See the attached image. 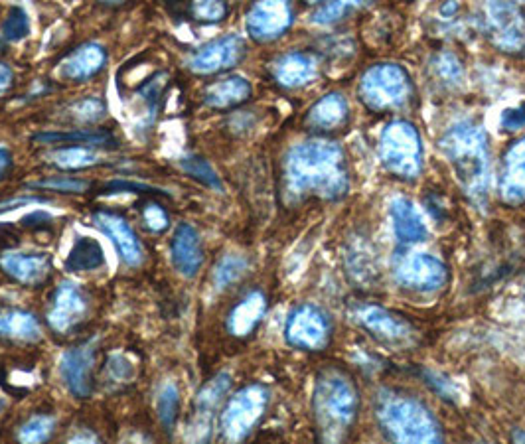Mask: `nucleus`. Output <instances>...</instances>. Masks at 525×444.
<instances>
[{"label": "nucleus", "mask_w": 525, "mask_h": 444, "mask_svg": "<svg viewBox=\"0 0 525 444\" xmlns=\"http://www.w3.org/2000/svg\"><path fill=\"white\" fill-rule=\"evenodd\" d=\"M180 168L196 182L204 184L206 188H212V190H222L224 184H222V178L220 174L216 172V168L202 156H186L180 160Z\"/></svg>", "instance_id": "nucleus-30"}, {"label": "nucleus", "mask_w": 525, "mask_h": 444, "mask_svg": "<svg viewBox=\"0 0 525 444\" xmlns=\"http://www.w3.org/2000/svg\"><path fill=\"white\" fill-rule=\"evenodd\" d=\"M0 269L20 285L38 287L48 279L52 271V259L46 253L6 251L0 255Z\"/></svg>", "instance_id": "nucleus-17"}, {"label": "nucleus", "mask_w": 525, "mask_h": 444, "mask_svg": "<svg viewBox=\"0 0 525 444\" xmlns=\"http://www.w3.org/2000/svg\"><path fill=\"white\" fill-rule=\"evenodd\" d=\"M170 259L174 269L186 279H194L200 273L204 265V247L194 225L180 223L176 227L170 243Z\"/></svg>", "instance_id": "nucleus-16"}, {"label": "nucleus", "mask_w": 525, "mask_h": 444, "mask_svg": "<svg viewBox=\"0 0 525 444\" xmlns=\"http://www.w3.org/2000/svg\"><path fill=\"white\" fill-rule=\"evenodd\" d=\"M354 320L381 342L403 344L413 338V328L401 316L377 304L358 306L354 310Z\"/></svg>", "instance_id": "nucleus-14"}, {"label": "nucleus", "mask_w": 525, "mask_h": 444, "mask_svg": "<svg viewBox=\"0 0 525 444\" xmlns=\"http://www.w3.org/2000/svg\"><path fill=\"white\" fill-rule=\"evenodd\" d=\"M293 6L289 2H257L247 12V32L257 42L281 38L293 24Z\"/></svg>", "instance_id": "nucleus-12"}, {"label": "nucleus", "mask_w": 525, "mask_h": 444, "mask_svg": "<svg viewBox=\"0 0 525 444\" xmlns=\"http://www.w3.org/2000/svg\"><path fill=\"white\" fill-rule=\"evenodd\" d=\"M271 70L279 85L287 89H297V87L310 83L316 77L318 64H316V58L308 52H291V54L281 56L273 64Z\"/></svg>", "instance_id": "nucleus-21"}, {"label": "nucleus", "mask_w": 525, "mask_h": 444, "mask_svg": "<svg viewBox=\"0 0 525 444\" xmlns=\"http://www.w3.org/2000/svg\"><path fill=\"white\" fill-rule=\"evenodd\" d=\"M332 336V322L328 314L316 304H300L291 314L285 326V338L289 346L318 352L326 348Z\"/></svg>", "instance_id": "nucleus-10"}, {"label": "nucleus", "mask_w": 525, "mask_h": 444, "mask_svg": "<svg viewBox=\"0 0 525 444\" xmlns=\"http://www.w3.org/2000/svg\"><path fill=\"white\" fill-rule=\"evenodd\" d=\"M93 364H95V342L93 340L66 350L60 360L62 379L66 387L70 389V393L79 399H85L91 393Z\"/></svg>", "instance_id": "nucleus-15"}, {"label": "nucleus", "mask_w": 525, "mask_h": 444, "mask_svg": "<svg viewBox=\"0 0 525 444\" xmlns=\"http://www.w3.org/2000/svg\"><path fill=\"white\" fill-rule=\"evenodd\" d=\"M32 188H42V190H52V192H64V194H79L89 188V184L81 178H70V176H54L42 182L32 184Z\"/></svg>", "instance_id": "nucleus-37"}, {"label": "nucleus", "mask_w": 525, "mask_h": 444, "mask_svg": "<svg viewBox=\"0 0 525 444\" xmlns=\"http://www.w3.org/2000/svg\"><path fill=\"white\" fill-rule=\"evenodd\" d=\"M360 4H352V2H328L324 6H320V10L314 14V22L318 24H330L334 20H340L344 14L352 12L354 8H358Z\"/></svg>", "instance_id": "nucleus-38"}, {"label": "nucleus", "mask_w": 525, "mask_h": 444, "mask_svg": "<svg viewBox=\"0 0 525 444\" xmlns=\"http://www.w3.org/2000/svg\"><path fill=\"white\" fill-rule=\"evenodd\" d=\"M229 387H231V375L229 373H218L198 391L190 421L186 425V441L188 444L212 443L218 409H220Z\"/></svg>", "instance_id": "nucleus-8"}, {"label": "nucleus", "mask_w": 525, "mask_h": 444, "mask_svg": "<svg viewBox=\"0 0 525 444\" xmlns=\"http://www.w3.org/2000/svg\"><path fill=\"white\" fill-rule=\"evenodd\" d=\"M30 30L32 26L26 8L12 6L2 24V38L8 42H22L24 38L30 36Z\"/></svg>", "instance_id": "nucleus-35"}, {"label": "nucleus", "mask_w": 525, "mask_h": 444, "mask_svg": "<svg viewBox=\"0 0 525 444\" xmlns=\"http://www.w3.org/2000/svg\"><path fill=\"white\" fill-rule=\"evenodd\" d=\"M358 93L362 103L374 113L395 111L411 101L413 81L399 64H375L362 75Z\"/></svg>", "instance_id": "nucleus-5"}, {"label": "nucleus", "mask_w": 525, "mask_h": 444, "mask_svg": "<svg viewBox=\"0 0 525 444\" xmlns=\"http://www.w3.org/2000/svg\"><path fill=\"white\" fill-rule=\"evenodd\" d=\"M441 150L464 192L474 202H482L490 186V150L484 129L472 121H460L443 135Z\"/></svg>", "instance_id": "nucleus-3"}, {"label": "nucleus", "mask_w": 525, "mask_h": 444, "mask_svg": "<svg viewBox=\"0 0 525 444\" xmlns=\"http://www.w3.org/2000/svg\"><path fill=\"white\" fill-rule=\"evenodd\" d=\"M348 117L350 111L346 97L342 93H328L310 107L306 115V125L316 131H334L346 125Z\"/></svg>", "instance_id": "nucleus-25"}, {"label": "nucleus", "mask_w": 525, "mask_h": 444, "mask_svg": "<svg viewBox=\"0 0 525 444\" xmlns=\"http://www.w3.org/2000/svg\"><path fill=\"white\" fill-rule=\"evenodd\" d=\"M121 444H152L150 443L149 437H145L143 433H131V435H127L123 441H121Z\"/></svg>", "instance_id": "nucleus-49"}, {"label": "nucleus", "mask_w": 525, "mask_h": 444, "mask_svg": "<svg viewBox=\"0 0 525 444\" xmlns=\"http://www.w3.org/2000/svg\"><path fill=\"white\" fill-rule=\"evenodd\" d=\"M502 125H504L506 129H512V131L525 127V105L512 107V109L504 111V115H502Z\"/></svg>", "instance_id": "nucleus-44"}, {"label": "nucleus", "mask_w": 525, "mask_h": 444, "mask_svg": "<svg viewBox=\"0 0 525 444\" xmlns=\"http://www.w3.org/2000/svg\"><path fill=\"white\" fill-rule=\"evenodd\" d=\"M68 444H101L99 437L91 431H77L75 435L70 437Z\"/></svg>", "instance_id": "nucleus-46"}, {"label": "nucleus", "mask_w": 525, "mask_h": 444, "mask_svg": "<svg viewBox=\"0 0 525 444\" xmlns=\"http://www.w3.org/2000/svg\"><path fill=\"white\" fill-rule=\"evenodd\" d=\"M188 12L192 14L194 20L204 22V24H214L220 22L227 16V4L225 2H216V0H208V2H192L188 6Z\"/></svg>", "instance_id": "nucleus-36"}, {"label": "nucleus", "mask_w": 525, "mask_h": 444, "mask_svg": "<svg viewBox=\"0 0 525 444\" xmlns=\"http://www.w3.org/2000/svg\"><path fill=\"white\" fill-rule=\"evenodd\" d=\"M87 314V300L79 287L66 281L56 289L54 302L48 314V324L56 332H70L77 322H81Z\"/></svg>", "instance_id": "nucleus-19"}, {"label": "nucleus", "mask_w": 525, "mask_h": 444, "mask_svg": "<svg viewBox=\"0 0 525 444\" xmlns=\"http://www.w3.org/2000/svg\"><path fill=\"white\" fill-rule=\"evenodd\" d=\"M143 220L152 233H162L168 227V216L158 204H147L143 208Z\"/></svg>", "instance_id": "nucleus-40"}, {"label": "nucleus", "mask_w": 525, "mask_h": 444, "mask_svg": "<svg viewBox=\"0 0 525 444\" xmlns=\"http://www.w3.org/2000/svg\"><path fill=\"white\" fill-rule=\"evenodd\" d=\"M358 389L344 371L324 370L314 385L312 411L322 444H340L358 415Z\"/></svg>", "instance_id": "nucleus-4"}, {"label": "nucleus", "mask_w": 525, "mask_h": 444, "mask_svg": "<svg viewBox=\"0 0 525 444\" xmlns=\"http://www.w3.org/2000/svg\"><path fill=\"white\" fill-rule=\"evenodd\" d=\"M283 190L291 204L308 198L342 200L350 192V172L342 147L312 139L291 148L283 168Z\"/></svg>", "instance_id": "nucleus-1"}, {"label": "nucleus", "mask_w": 525, "mask_h": 444, "mask_svg": "<svg viewBox=\"0 0 525 444\" xmlns=\"http://www.w3.org/2000/svg\"><path fill=\"white\" fill-rule=\"evenodd\" d=\"M379 160L387 172L413 180L423 170V141L409 121L389 123L379 139Z\"/></svg>", "instance_id": "nucleus-6"}, {"label": "nucleus", "mask_w": 525, "mask_h": 444, "mask_svg": "<svg viewBox=\"0 0 525 444\" xmlns=\"http://www.w3.org/2000/svg\"><path fill=\"white\" fill-rule=\"evenodd\" d=\"M247 271V261L241 255H225L214 269V285L218 291H224L229 285L237 283Z\"/></svg>", "instance_id": "nucleus-34"}, {"label": "nucleus", "mask_w": 525, "mask_h": 444, "mask_svg": "<svg viewBox=\"0 0 525 444\" xmlns=\"http://www.w3.org/2000/svg\"><path fill=\"white\" fill-rule=\"evenodd\" d=\"M0 336L18 342H38L42 338V330L30 312L0 310Z\"/></svg>", "instance_id": "nucleus-27"}, {"label": "nucleus", "mask_w": 525, "mask_h": 444, "mask_svg": "<svg viewBox=\"0 0 525 444\" xmlns=\"http://www.w3.org/2000/svg\"><path fill=\"white\" fill-rule=\"evenodd\" d=\"M395 279L405 289L417 293H435L445 287L449 271L445 263L429 253H409L399 259L395 267Z\"/></svg>", "instance_id": "nucleus-11"}, {"label": "nucleus", "mask_w": 525, "mask_h": 444, "mask_svg": "<svg viewBox=\"0 0 525 444\" xmlns=\"http://www.w3.org/2000/svg\"><path fill=\"white\" fill-rule=\"evenodd\" d=\"M253 93L251 83L241 75H231L212 83L204 91V103L212 109H231L245 103Z\"/></svg>", "instance_id": "nucleus-26"}, {"label": "nucleus", "mask_w": 525, "mask_h": 444, "mask_svg": "<svg viewBox=\"0 0 525 444\" xmlns=\"http://www.w3.org/2000/svg\"><path fill=\"white\" fill-rule=\"evenodd\" d=\"M391 222L399 243L411 245V243H421L429 237L427 223L417 212L415 204L407 198H395L391 202Z\"/></svg>", "instance_id": "nucleus-22"}, {"label": "nucleus", "mask_w": 525, "mask_h": 444, "mask_svg": "<svg viewBox=\"0 0 525 444\" xmlns=\"http://www.w3.org/2000/svg\"><path fill=\"white\" fill-rule=\"evenodd\" d=\"M267 312V298L263 293L255 291L245 296L241 302L233 306V310L227 316V330L235 338H245L249 336L259 322L263 320Z\"/></svg>", "instance_id": "nucleus-24"}, {"label": "nucleus", "mask_w": 525, "mask_h": 444, "mask_svg": "<svg viewBox=\"0 0 525 444\" xmlns=\"http://www.w3.org/2000/svg\"><path fill=\"white\" fill-rule=\"evenodd\" d=\"M56 421L50 415H36L28 419L18 429V443L20 444H44L48 443L54 435Z\"/></svg>", "instance_id": "nucleus-32"}, {"label": "nucleus", "mask_w": 525, "mask_h": 444, "mask_svg": "<svg viewBox=\"0 0 525 444\" xmlns=\"http://www.w3.org/2000/svg\"><path fill=\"white\" fill-rule=\"evenodd\" d=\"M36 143H46V145H72V147H101L113 141L109 133L101 131H72V133H42L34 137Z\"/></svg>", "instance_id": "nucleus-29"}, {"label": "nucleus", "mask_w": 525, "mask_h": 444, "mask_svg": "<svg viewBox=\"0 0 525 444\" xmlns=\"http://www.w3.org/2000/svg\"><path fill=\"white\" fill-rule=\"evenodd\" d=\"M178 411H180V391L174 381H166L156 397V413L166 431L174 427Z\"/></svg>", "instance_id": "nucleus-31"}, {"label": "nucleus", "mask_w": 525, "mask_h": 444, "mask_svg": "<svg viewBox=\"0 0 525 444\" xmlns=\"http://www.w3.org/2000/svg\"><path fill=\"white\" fill-rule=\"evenodd\" d=\"M107 371L113 375L117 381H129L135 375L133 364L123 356V354H113L107 362Z\"/></svg>", "instance_id": "nucleus-41"}, {"label": "nucleus", "mask_w": 525, "mask_h": 444, "mask_svg": "<svg viewBox=\"0 0 525 444\" xmlns=\"http://www.w3.org/2000/svg\"><path fill=\"white\" fill-rule=\"evenodd\" d=\"M12 85V72L4 64H0V93Z\"/></svg>", "instance_id": "nucleus-48"}, {"label": "nucleus", "mask_w": 525, "mask_h": 444, "mask_svg": "<svg viewBox=\"0 0 525 444\" xmlns=\"http://www.w3.org/2000/svg\"><path fill=\"white\" fill-rule=\"evenodd\" d=\"M243 54H245V42L239 36L229 34V36L218 38V40L202 46L200 50H196L192 54L188 66L194 74H218V72H225V70L237 66L241 62Z\"/></svg>", "instance_id": "nucleus-13"}, {"label": "nucleus", "mask_w": 525, "mask_h": 444, "mask_svg": "<svg viewBox=\"0 0 525 444\" xmlns=\"http://www.w3.org/2000/svg\"><path fill=\"white\" fill-rule=\"evenodd\" d=\"M52 160L62 170H81V168H89V166L97 164L99 156H97V152H93V148L64 147L58 148L52 154Z\"/></svg>", "instance_id": "nucleus-33"}, {"label": "nucleus", "mask_w": 525, "mask_h": 444, "mask_svg": "<svg viewBox=\"0 0 525 444\" xmlns=\"http://www.w3.org/2000/svg\"><path fill=\"white\" fill-rule=\"evenodd\" d=\"M437 70H439L441 77L450 83H458L462 77V66L452 54H443L437 58Z\"/></svg>", "instance_id": "nucleus-42"}, {"label": "nucleus", "mask_w": 525, "mask_h": 444, "mask_svg": "<svg viewBox=\"0 0 525 444\" xmlns=\"http://www.w3.org/2000/svg\"><path fill=\"white\" fill-rule=\"evenodd\" d=\"M75 115L79 121L97 123L105 117V105L99 99H85L75 107Z\"/></svg>", "instance_id": "nucleus-39"}, {"label": "nucleus", "mask_w": 525, "mask_h": 444, "mask_svg": "<svg viewBox=\"0 0 525 444\" xmlns=\"http://www.w3.org/2000/svg\"><path fill=\"white\" fill-rule=\"evenodd\" d=\"M269 405L267 387L253 383L239 389L225 405L222 413V435L225 443H243L257 423L263 419Z\"/></svg>", "instance_id": "nucleus-7"}, {"label": "nucleus", "mask_w": 525, "mask_h": 444, "mask_svg": "<svg viewBox=\"0 0 525 444\" xmlns=\"http://www.w3.org/2000/svg\"><path fill=\"white\" fill-rule=\"evenodd\" d=\"M107 194H117V192H160L152 186L147 184H139V182H123V180H115L111 184H107L105 188Z\"/></svg>", "instance_id": "nucleus-43"}, {"label": "nucleus", "mask_w": 525, "mask_h": 444, "mask_svg": "<svg viewBox=\"0 0 525 444\" xmlns=\"http://www.w3.org/2000/svg\"><path fill=\"white\" fill-rule=\"evenodd\" d=\"M40 202L38 198H16V200H8V202H0V214L4 212H10V210H18L22 206H30V204H36Z\"/></svg>", "instance_id": "nucleus-45"}, {"label": "nucleus", "mask_w": 525, "mask_h": 444, "mask_svg": "<svg viewBox=\"0 0 525 444\" xmlns=\"http://www.w3.org/2000/svg\"><path fill=\"white\" fill-rule=\"evenodd\" d=\"M105 265V251L101 243L93 237H77L74 247L68 255L66 269L72 273H89Z\"/></svg>", "instance_id": "nucleus-28"}, {"label": "nucleus", "mask_w": 525, "mask_h": 444, "mask_svg": "<svg viewBox=\"0 0 525 444\" xmlns=\"http://www.w3.org/2000/svg\"><path fill=\"white\" fill-rule=\"evenodd\" d=\"M105 62L107 54L99 44H83L62 62L58 74L68 81H85L99 74Z\"/></svg>", "instance_id": "nucleus-23"}, {"label": "nucleus", "mask_w": 525, "mask_h": 444, "mask_svg": "<svg viewBox=\"0 0 525 444\" xmlns=\"http://www.w3.org/2000/svg\"><path fill=\"white\" fill-rule=\"evenodd\" d=\"M484 28L494 46L508 54L525 52V12L514 2L484 6Z\"/></svg>", "instance_id": "nucleus-9"}, {"label": "nucleus", "mask_w": 525, "mask_h": 444, "mask_svg": "<svg viewBox=\"0 0 525 444\" xmlns=\"http://www.w3.org/2000/svg\"><path fill=\"white\" fill-rule=\"evenodd\" d=\"M512 439H514V444H525L524 429H516V431H514V435H512Z\"/></svg>", "instance_id": "nucleus-50"}, {"label": "nucleus", "mask_w": 525, "mask_h": 444, "mask_svg": "<svg viewBox=\"0 0 525 444\" xmlns=\"http://www.w3.org/2000/svg\"><path fill=\"white\" fill-rule=\"evenodd\" d=\"M2 409H4V399L0 397V411H2Z\"/></svg>", "instance_id": "nucleus-51"}, {"label": "nucleus", "mask_w": 525, "mask_h": 444, "mask_svg": "<svg viewBox=\"0 0 525 444\" xmlns=\"http://www.w3.org/2000/svg\"><path fill=\"white\" fill-rule=\"evenodd\" d=\"M375 419L389 444H445L433 411L411 395L381 391L375 399Z\"/></svg>", "instance_id": "nucleus-2"}, {"label": "nucleus", "mask_w": 525, "mask_h": 444, "mask_svg": "<svg viewBox=\"0 0 525 444\" xmlns=\"http://www.w3.org/2000/svg\"><path fill=\"white\" fill-rule=\"evenodd\" d=\"M93 222L113 241L117 253L127 265L139 267L143 263L145 257L143 245L125 218L111 212H97L93 216Z\"/></svg>", "instance_id": "nucleus-18"}, {"label": "nucleus", "mask_w": 525, "mask_h": 444, "mask_svg": "<svg viewBox=\"0 0 525 444\" xmlns=\"http://www.w3.org/2000/svg\"><path fill=\"white\" fill-rule=\"evenodd\" d=\"M12 166V154L8 148L0 147V178L6 174V170Z\"/></svg>", "instance_id": "nucleus-47"}, {"label": "nucleus", "mask_w": 525, "mask_h": 444, "mask_svg": "<svg viewBox=\"0 0 525 444\" xmlns=\"http://www.w3.org/2000/svg\"><path fill=\"white\" fill-rule=\"evenodd\" d=\"M500 196L510 206H520L525 202V137L506 152Z\"/></svg>", "instance_id": "nucleus-20"}]
</instances>
